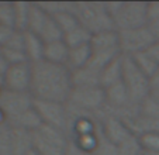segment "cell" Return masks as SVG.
<instances>
[{
  "instance_id": "35",
  "label": "cell",
  "mask_w": 159,
  "mask_h": 155,
  "mask_svg": "<svg viewBox=\"0 0 159 155\" xmlns=\"http://www.w3.org/2000/svg\"><path fill=\"white\" fill-rule=\"evenodd\" d=\"M9 63H7V61L4 59V57L2 55V52H0V76H4V73H6V71L9 69Z\"/></svg>"
},
{
  "instance_id": "1",
  "label": "cell",
  "mask_w": 159,
  "mask_h": 155,
  "mask_svg": "<svg viewBox=\"0 0 159 155\" xmlns=\"http://www.w3.org/2000/svg\"><path fill=\"white\" fill-rule=\"evenodd\" d=\"M73 90L72 71L47 61L31 63L30 95L34 100L68 103Z\"/></svg>"
},
{
  "instance_id": "4",
  "label": "cell",
  "mask_w": 159,
  "mask_h": 155,
  "mask_svg": "<svg viewBox=\"0 0 159 155\" xmlns=\"http://www.w3.org/2000/svg\"><path fill=\"white\" fill-rule=\"evenodd\" d=\"M66 105L76 113H97L106 109V92L102 86H75Z\"/></svg>"
},
{
  "instance_id": "32",
  "label": "cell",
  "mask_w": 159,
  "mask_h": 155,
  "mask_svg": "<svg viewBox=\"0 0 159 155\" xmlns=\"http://www.w3.org/2000/svg\"><path fill=\"white\" fill-rule=\"evenodd\" d=\"M65 155H93V154L83 151V149L79 148V147L76 145L73 141H69V145H68V148H66Z\"/></svg>"
},
{
  "instance_id": "18",
  "label": "cell",
  "mask_w": 159,
  "mask_h": 155,
  "mask_svg": "<svg viewBox=\"0 0 159 155\" xmlns=\"http://www.w3.org/2000/svg\"><path fill=\"white\" fill-rule=\"evenodd\" d=\"M10 125L14 128L27 130V131H30V133L37 131V130L42 125V121H41V119H39L37 110L34 109V103H33V107L28 109L27 111H24V113L21 114L18 119H16Z\"/></svg>"
},
{
  "instance_id": "21",
  "label": "cell",
  "mask_w": 159,
  "mask_h": 155,
  "mask_svg": "<svg viewBox=\"0 0 159 155\" xmlns=\"http://www.w3.org/2000/svg\"><path fill=\"white\" fill-rule=\"evenodd\" d=\"M132 61L135 62V65L139 68V71L144 72L148 78H153L156 75V72L159 71V65L147 54V52H139V54H135L131 55Z\"/></svg>"
},
{
  "instance_id": "19",
  "label": "cell",
  "mask_w": 159,
  "mask_h": 155,
  "mask_svg": "<svg viewBox=\"0 0 159 155\" xmlns=\"http://www.w3.org/2000/svg\"><path fill=\"white\" fill-rule=\"evenodd\" d=\"M48 18H49V14H47L45 10L42 9L38 3H31L30 16H28V24H27V31L39 35V33H41V30L44 28L45 23L48 21Z\"/></svg>"
},
{
  "instance_id": "16",
  "label": "cell",
  "mask_w": 159,
  "mask_h": 155,
  "mask_svg": "<svg viewBox=\"0 0 159 155\" xmlns=\"http://www.w3.org/2000/svg\"><path fill=\"white\" fill-rule=\"evenodd\" d=\"M93 51H92V45H80V47H73L69 48V55H68V63L66 66L70 71H78L84 66H87V63L92 59Z\"/></svg>"
},
{
  "instance_id": "15",
  "label": "cell",
  "mask_w": 159,
  "mask_h": 155,
  "mask_svg": "<svg viewBox=\"0 0 159 155\" xmlns=\"http://www.w3.org/2000/svg\"><path fill=\"white\" fill-rule=\"evenodd\" d=\"M68 55H69V47L65 44L63 40L45 44L44 61H47V62L66 66V63H68Z\"/></svg>"
},
{
  "instance_id": "25",
  "label": "cell",
  "mask_w": 159,
  "mask_h": 155,
  "mask_svg": "<svg viewBox=\"0 0 159 155\" xmlns=\"http://www.w3.org/2000/svg\"><path fill=\"white\" fill-rule=\"evenodd\" d=\"M144 152H159V131H148L137 135Z\"/></svg>"
},
{
  "instance_id": "36",
  "label": "cell",
  "mask_w": 159,
  "mask_h": 155,
  "mask_svg": "<svg viewBox=\"0 0 159 155\" xmlns=\"http://www.w3.org/2000/svg\"><path fill=\"white\" fill-rule=\"evenodd\" d=\"M4 123H7V119H6V114H4V111L0 109V125L4 124Z\"/></svg>"
},
{
  "instance_id": "27",
  "label": "cell",
  "mask_w": 159,
  "mask_h": 155,
  "mask_svg": "<svg viewBox=\"0 0 159 155\" xmlns=\"http://www.w3.org/2000/svg\"><path fill=\"white\" fill-rule=\"evenodd\" d=\"M13 128L9 123L0 125V155H11Z\"/></svg>"
},
{
  "instance_id": "12",
  "label": "cell",
  "mask_w": 159,
  "mask_h": 155,
  "mask_svg": "<svg viewBox=\"0 0 159 155\" xmlns=\"http://www.w3.org/2000/svg\"><path fill=\"white\" fill-rule=\"evenodd\" d=\"M92 51L100 54H121L120 37L117 30H107L92 35Z\"/></svg>"
},
{
  "instance_id": "20",
  "label": "cell",
  "mask_w": 159,
  "mask_h": 155,
  "mask_svg": "<svg viewBox=\"0 0 159 155\" xmlns=\"http://www.w3.org/2000/svg\"><path fill=\"white\" fill-rule=\"evenodd\" d=\"M63 41H65V44L69 48L86 45V44H90V41H92V33L87 31L84 27L79 26V27L75 28L73 31L65 34V35H63Z\"/></svg>"
},
{
  "instance_id": "10",
  "label": "cell",
  "mask_w": 159,
  "mask_h": 155,
  "mask_svg": "<svg viewBox=\"0 0 159 155\" xmlns=\"http://www.w3.org/2000/svg\"><path fill=\"white\" fill-rule=\"evenodd\" d=\"M3 87L6 90L20 93H30L31 87V63L10 65L3 76Z\"/></svg>"
},
{
  "instance_id": "33",
  "label": "cell",
  "mask_w": 159,
  "mask_h": 155,
  "mask_svg": "<svg viewBox=\"0 0 159 155\" xmlns=\"http://www.w3.org/2000/svg\"><path fill=\"white\" fill-rule=\"evenodd\" d=\"M148 18H149V21L159 18V2L148 3Z\"/></svg>"
},
{
  "instance_id": "39",
  "label": "cell",
  "mask_w": 159,
  "mask_h": 155,
  "mask_svg": "<svg viewBox=\"0 0 159 155\" xmlns=\"http://www.w3.org/2000/svg\"><path fill=\"white\" fill-rule=\"evenodd\" d=\"M3 89H4L3 86H0V96H2V92H3Z\"/></svg>"
},
{
  "instance_id": "2",
  "label": "cell",
  "mask_w": 159,
  "mask_h": 155,
  "mask_svg": "<svg viewBox=\"0 0 159 155\" xmlns=\"http://www.w3.org/2000/svg\"><path fill=\"white\" fill-rule=\"evenodd\" d=\"M117 31L148 26V3L145 2H113L106 3Z\"/></svg>"
},
{
  "instance_id": "8",
  "label": "cell",
  "mask_w": 159,
  "mask_h": 155,
  "mask_svg": "<svg viewBox=\"0 0 159 155\" xmlns=\"http://www.w3.org/2000/svg\"><path fill=\"white\" fill-rule=\"evenodd\" d=\"M118 37H120L121 54L127 55V57L144 52L156 41L149 26L118 31Z\"/></svg>"
},
{
  "instance_id": "14",
  "label": "cell",
  "mask_w": 159,
  "mask_h": 155,
  "mask_svg": "<svg viewBox=\"0 0 159 155\" xmlns=\"http://www.w3.org/2000/svg\"><path fill=\"white\" fill-rule=\"evenodd\" d=\"M123 82V55L110 62L100 72V86L107 89Z\"/></svg>"
},
{
  "instance_id": "7",
  "label": "cell",
  "mask_w": 159,
  "mask_h": 155,
  "mask_svg": "<svg viewBox=\"0 0 159 155\" xmlns=\"http://www.w3.org/2000/svg\"><path fill=\"white\" fill-rule=\"evenodd\" d=\"M34 109L38 113L42 124L68 133L69 124H70V113L66 103L34 100Z\"/></svg>"
},
{
  "instance_id": "28",
  "label": "cell",
  "mask_w": 159,
  "mask_h": 155,
  "mask_svg": "<svg viewBox=\"0 0 159 155\" xmlns=\"http://www.w3.org/2000/svg\"><path fill=\"white\" fill-rule=\"evenodd\" d=\"M0 26L14 28V2H0Z\"/></svg>"
},
{
  "instance_id": "17",
  "label": "cell",
  "mask_w": 159,
  "mask_h": 155,
  "mask_svg": "<svg viewBox=\"0 0 159 155\" xmlns=\"http://www.w3.org/2000/svg\"><path fill=\"white\" fill-rule=\"evenodd\" d=\"M13 128L11 138V155H25L31 148H34L33 133L21 128Z\"/></svg>"
},
{
  "instance_id": "26",
  "label": "cell",
  "mask_w": 159,
  "mask_h": 155,
  "mask_svg": "<svg viewBox=\"0 0 159 155\" xmlns=\"http://www.w3.org/2000/svg\"><path fill=\"white\" fill-rule=\"evenodd\" d=\"M38 4L51 17L75 9V2H45V3H38Z\"/></svg>"
},
{
  "instance_id": "31",
  "label": "cell",
  "mask_w": 159,
  "mask_h": 155,
  "mask_svg": "<svg viewBox=\"0 0 159 155\" xmlns=\"http://www.w3.org/2000/svg\"><path fill=\"white\" fill-rule=\"evenodd\" d=\"M14 33H16V28L7 27V26H0V48H3L10 41V38L13 37Z\"/></svg>"
},
{
  "instance_id": "9",
  "label": "cell",
  "mask_w": 159,
  "mask_h": 155,
  "mask_svg": "<svg viewBox=\"0 0 159 155\" xmlns=\"http://www.w3.org/2000/svg\"><path fill=\"white\" fill-rule=\"evenodd\" d=\"M33 103L34 99L30 93L11 92V90L3 89L0 96V109L4 111L9 124H11L24 111L33 107Z\"/></svg>"
},
{
  "instance_id": "3",
  "label": "cell",
  "mask_w": 159,
  "mask_h": 155,
  "mask_svg": "<svg viewBox=\"0 0 159 155\" xmlns=\"http://www.w3.org/2000/svg\"><path fill=\"white\" fill-rule=\"evenodd\" d=\"M75 12L82 27L93 34L116 30L107 4L102 2H75Z\"/></svg>"
},
{
  "instance_id": "24",
  "label": "cell",
  "mask_w": 159,
  "mask_h": 155,
  "mask_svg": "<svg viewBox=\"0 0 159 155\" xmlns=\"http://www.w3.org/2000/svg\"><path fill=\"white\" fill-rule=\"evenodd\" d=\"M54 18H55V21H57V24L59 26L61 31L63 33V35L70 33V31H73L75 28H78L79 26H80V23H79V20L73 10L57 14V16H54Z\"/></svg>"
},
{
  "instance_id": "34",
  "label": "cell",
  "mask_w": 159,
  "mask_h": 155,
  "mask_svg": "<svg viewBox=\"0 0 159 155\" xmlns=\"http://www.w3.org/2000/svg\"><path fill=\"white\" fill-rule=\"evenodd\" d=\"M145 52H147V54L159 65V41H155L147 51H145Z\"/></svg>"
},
{
  "instance_id": "11",
  "label": "cell",
  "mask_w": 159,
  "mask_h": 155,
  "mask_svg": "<svg viewBox=\"0 0 159 155\" xmlns=\"http://www.w3.org/2000/svg\"><path fill=\"white\" fill-rule=\"evenodd\" d=\"M100 128H102L103 134L106 135L108 141L114 144L116 147L121 145L125 143L128 138L135 135L134 133L129 130V127L125 124L121 117L116 116L113 113H107L102 120H100Z\"/></svg>"
},
{
  "instance_id": "13",
  "label": "cell",
  "mask_w": 159,
  "mask_h": 155,
  "mask_svg": "<svg viewBox=\"0 0 159 155\" xmlns=\"http://www.w3.org/2000/svg\"><path fill=\"white\" fill-rule=\"evenodd\" d=\"M45 42L39 35L30 31H24V52L30 63H37L44 61Z\"/></svg>"
},
{
  "instance_id": "6",
  "label": "cell",
  "mask_w": 159,
  "mask_h": 155,
  "mask_svg": "<svg viewBox=\"0 0 159 155\" xmlns=\"http://www.w3.org/2000/svg\"><path fill=\"white\" fill-rule=\"evenodd\" d=\"M33 141L34 148L41 155H65L70 138L62 130L42 124L33 133Z\"/></svg>"
},
{
  "instance_id": "22",
  "label": "cell",
  "mask_w": 159,
  "mask_h": 155,
  "mask_svg": "<svg viewBox=\"0 0 159 155\" xmlns=\"http://www.w3.org/2000/svg\"><path fill=\"white\" fill-rule=\"evenodd\" d=\"M30 7L31 3L27 2H14V28L17 31H27Z\"/></svg>"
},
{
  "instance_id": "37",
  "label": "cell",
  "mask_w": 159,
  "mask_h": 155,
  "mask_svg": "<svg viewBox=\"0 0 159 155\" xmlns=\"http://www.w3.org/2000/svg\"><path fill=\"white\" fill-rule=\"evenodd\" d=\"M25 155H41V154H39V152L37 151L35 148H31L30 151H28V152H27V154H25Z\"/></svg>"
},
{
  "instance_id": "30",
  "label": "cell",
  "mask_w": 159,
  "mask_h": 155,
  "mask_svg": "<svg viewBox=\"0 0 159 155\" xmlns=\"http://www.w3.org/2000/svg\"><path fill=\"white\" fill-rule=\"evenodd\" d=\"M93 155H117V147L111 141H108L106 138V135L103 134L102 128H100V121H99V144H97V148Z\"/></svg>"
},
{
  "instance_id": "29",
  "label": "cell",
  "mask_w": 159,
  "mask_h": 155,
  "mask_svg": "<svg viewBox=\"0 0 159 155\" xmlns=\"http://www.w3.org/2000/svg\"><path fill=\"white\" fill-rule=\"evenodd\" d=\"M142 148L139 145V141L137 135H132L131 138L117 147V155H141Z\"/></svg>"
},
{
  "instance_id": "38",
  "label": "cell",
  "mask_w": 159,
  "mask_h": 155,
  "mask_svg": "<svg viewBox=\"0 0 159 155\" xmlns=\"http://www.w3.org/2000/svg\"><path fill=\"white\" fill-rule=\"evenodd\" d=\"M141 155H159V152H141Z\"/></svg>"
},
{
  "instance_id": "5",
  "label": "cell",
  "mask_w": 159,
  "mask_h": 155,
  "mask_svg": "<svg viewBox=\"0 0 159 155\" xmlns=\"http://www.w3.org/2000/svg\"><path fill=\"white\" fill-rule=\"evenodd\" d=\"M123 83L128 90L132 103L138 106L142 100L149 96L151 79L139 71L131 57L123 55Z\"/></svg>"
},
{
  "instance_id": "23",
  "label": "cell",
  "mask_w": 159,
  "mask_h": 155,
  "mask_svg": "<svg viewBox=\"0 0 159 155\" xmlns=\"http://www.w3.org/2000/svg\"><path fill=\"white\" fill-rule=\"evenodd\" d=\"M39 37L42 38V41H44L45 44H48V42L61 41V40H63V33L61 31V28L57 24L55 18L49 16L48 21L45 23L44 28H42L41 33H39Z\"/></svg>"
}]
</instances>
